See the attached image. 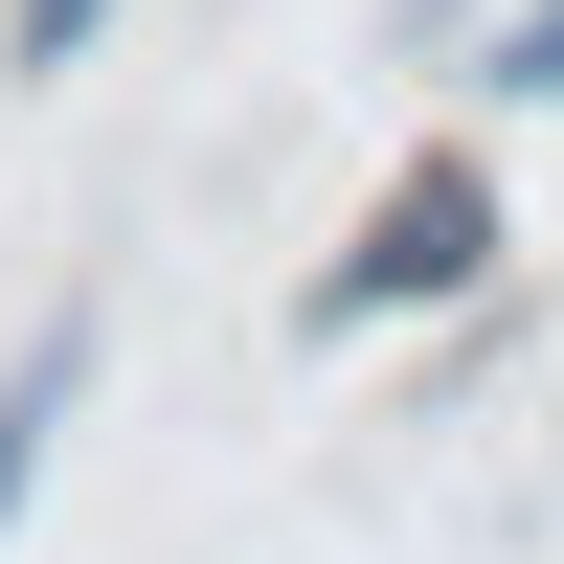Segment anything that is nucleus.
Segmentation results:
<instances>
[{"label":"nucleus","instance_id":"1","mask_svg":"<svg viewBox=\"0 0 564 564\" xmlns=\"http://www.w3.org/2000/svg\"><path fill=\"white\" fill-rule=\"evenodd\" d=\"M497 249H520V226H497V159H475V135H430V159H406L384 204L339 226V271L294 294V339H384V316H452V294H497Z\"/></svg>","mask_w":564,"mask_h":564},{"label":"nucleus","instance_id":"2","mask_svg":"<svg viewBox=\"0 0 564 564\" xmlns=\"http://www.w3.org/2000/svg\"><path fill=\"white\" fill-rule=\"evenodd\" d=\"M90 361H113V316H23V361H0V542H23V497H45V452H68V406H90Z\"/></svg>","mask_w":564,"mask_h":564},{"label":"nucleus","instance_id":"3","mask_svg":"<svg viewBox=\"0 0 564 564\" xmlns=\"http://www.w3.org/2000/svg\"><path fill=\"white\" fill-rule=\"evenodd\" d=\"M475 90H520V113H564V0H497V45H475Z\"/></svg>","mask_w":564,"mask_h":564},{"label":"nucleus","instance_id":"4","mask_svg":"<svg viewBox=\"0 0 564 564\" xmlns=\"http://www.w3.org/2000/svg\"><path fill=\"white\" fill-rule=\"evenodd\" d=\"M113 45V0H0V68H90Z\"/></svg>","mask_w":564,"mask_h":564}]
</instances>
